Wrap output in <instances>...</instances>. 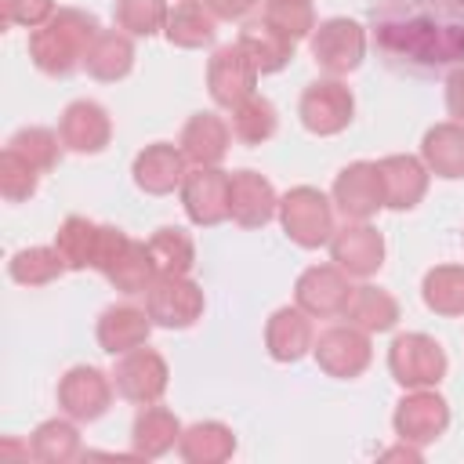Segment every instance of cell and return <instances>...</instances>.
<instances>
[{"label": "cell", "mask_w": 464, "mask_h": 464, "mask_svg": "<svg viewBox=\"0 0 464 464\" xmlns=\"http://www.w3.org/2000/svg\"><path fill=\"white\" fill-rule=\"evenodd\" d=\"M7 149H14V152H18V156H25L40 174H47V170H54V167H58L65 141H62V134H58V130H47V127H22V130H14V134H11Z\"/></svg>", "instance_id": "cell-38"}, {"label": "cell", "mask_w": 464, "mask_h": 464, "mask_svg": "<svg viewBox=\"0 0 464 464\" xmlns=\"http://www.w3.org/2000/svg\"><path fill=\"white\" fill-rule=\"evenodd\" d=\"M203 290L188 276H156L145 290V308L156 326L167 330H188L196 319H203Z\"/></svg>", "instance_id": "cell-6"}, {"label": "cell", "mask_w": 464, "mask_h": 464, "mask_svg": "<svg viewBox=\"0 0 464 464\" xmlns=\"http://www.w3.org/2000/svg\"><path fill=\"white\" fill-rule=\"evenodd\" d=\"M420 297L435 315H464V265H435L420 283Z\"/></svg>", "instance_id": "cell-35"}, {"label": "cell", "mask_w": 464, "mask_h": 464, "mask_svg": "<svg viewBox=\"0 0 464 464\" xmlns=\"http://www.w3.org/2000/svg\"><path fill=\"white\" fill-rule=\"evenodd\" d=\"M83 453V446H80V431H76V424H72V417L69 420H44L33 435H29V457L33 460H44V464H69V460H76Z\"/></svg>", "instance_id": "cell-33"}, {"label": "cell", "mask_w": 464, "mask_h": 464, "mask_svg": "<svg viewBox=\"0 0 464 464\" xmlns=\"http://www.w3.org/2000/svg\"><path fill=\"white\" fill-rule=\"evenodd\" d=\"M388 370L402 388H435L446 377V352L428 334H399L388 348Z\"/></svg>", "instance_id": "cell-4"}, {"label": "cell", "mask_w": 464, "mask_h": 464, "mask_svg": "<svg viewBox=\"0 0 464 464\" xmlns=\"http://www.w3.org/2000/svg\"><path fill=\"white\" fill-rule=\"evenodd\" d=\"M315 344V330H312V315L297 304L276 308L265 323V348L276 362H297L312 352Z\"/></svg>", "instance_id": "cell-20"}, {"label": "cell", "mask_w": 464, "mask_h": 464, "mask_svg": "<svg viewBox=\"0 0 464 464\" xmlns=\"http://www.w3.org/2000/svg\"><path fill=\"white\" fill-rule=\"evenodd\" d=\"M352 112H355V98L337 76L308 83L301 91V102H297V116H301L304 130H312L319 138L341 134L352 123Z\"/></svg>", "instance_id": "cell-7"}, {"label": "cell", "mask_w": 464, "mask_h": 464, "mask_svg": "<svg viewBox=\"0 0 464 464\" xmlns=\"http://www.w3.org/2000/svg\"><path fill=\"white\" fill-rule=\"evenodd\" d=\"M334 207L344 214V221H370L384 207L381 167L370 160L348 163L334 181Z\"/></svg>", "instance_id": "cell-13"}, {"label": "cell", "mask_w": 464, "mask_h": 464, "mask_svg": "<svg viewBox=\"0 0 464 464\" xmlns=\"http://www.w3.org/2000/svg\"><path fill=\"white\" fill-rule=\"evenodd\" d=\"M167 4L163 0H116L112 18L127 36H156L167 29Z\"/></svg>", "instance_id": "cell-39"}, {"label": "cell", "mask_w": 464, "mask_h": 464, "mask_svg": "<svg viewBox=\"0 0 464 464\" xmlns=\"http://www.w3.org/2000/svg\"><path fill=\"white\" fill-rule=\"evenodd\" d=\"M181 207L192 225L214 228L228 218V170L192 167L181 181Z\"/></svg>", "instance_id": "cell-16"}, {"label": "cell", "mask_w": 464, "mask_h": 464, "mask_svg": "<svg viewBox=\"0 0 464 464\" xmlns=\"http://www.w3.org/2000/svg\"><path fill=\"white\" fill-rule=\"evenodd\" d=\"M167 381H170V370H167V359L156 352V348H130L116 359V370H112V384H116V395L134 402V406H149L156 402L163 392H167Z\"/></svg>", "instance_id": "cell-8"}, {"label": "cell", "mask_w": 464, "mask_h": 464, "mask_svg": "<svg viewBox=\"0 0 464 464\" xmlns=\"http://www.w3.org/2000/svg\"><path fill=\"white\" fill-rule=\"evenodd\" d=\"M453 4H457V7H460V11H464V0H453Z\"/></svg>", "instance_id": "cell-45"}, {"label": "cell", "mask_w": 464, "mask_h": 464, "mask_svg": "<svg viewBox=\"0 0 464 464\" xmlns=\"http://www.w3.org/2000/svg\"><path fill=\"white\" fill-rule=\"evenodd\" d=\"M163 33H167V40L174 47L196 51V47L214 44V36H218V14L203 0H181L167 14V29Z\"/></svg>", "instance_id": "cell-29"}, {"label": "cell", "mask_w": 464, "mask_h": 464, "mask_svg": "<svg viewBox=\"0 0 464 464\" xmlns=\"http://www.w3.org/2000/svg\"><path fill=\"white\" fill-rule=\"evenodd\" d=\"M62 272H69V268H65L58 246H25L7 261V276L22 286H47Z\"/></svg>", "instance_id": "cell-37"}, {"label": "cell", "mask_w": 464, "mask_h": 464, "mask_svg": "<svg viewBox=\"0 0 464 464\" xmlns=\"http://www.w3.org/2000/svg\"><path fill=\"white\" fill-rule=\"evenodd\" d=\"M152 315L149 308H138V304H109L102 315H98V344L102 352L109 355H123L130 348H141L152 334Z\"/></svg>", "instance_id": "cell-21"}, {"label": "cell", "mask_w": 464, "mask_h": 464, "mask_svg": "<svg viewBox=\"0 0 464 464\" xmlns=\"http://www.w3.org/2000/svg\"><path fill=\"white\" fill-rule=\"evenodd\" d=\"M265 22L276 25L283 36H290L297 44V40L312 36L315 11H312V0H268L265 4Z\"/></svg>", "instance_id": "cell-40"}, {"label": "cell", "mask_w": 464, "mask_h": 464, "mask_svg": "<svg viewBox=\"0 0 464 464\" xmlns=\"http://www.w3.org/2000/svg\"><path fill=\"white\" fill-rule=\"evenodd\" d=\"M312 58L330 76H348L366 58V29L352 18H326L312 29Z\"/></svg>", "instance_id": "cell-5"}, {"label": "cell", "mask_w": 464, "mask_h": 464, "mask_svg": "<svg viewBox=\"0 0 464 464\" xmlns=\"http://www.w3.org/2000/svg\"><path fill=\"white\" fill-rule=\"evenodd\" d=\"M102 276H105L120 294H145L160 272H156V261H152V254H149V243L127 239V246L105 265Z\"/></svg>", "instance_id": "cell-32"}, {"label": "cell", "mask_w": 464, "mask_h": 464, "mask_svg": "<svg viewBox=\"0 0 464 464\" xmlns=\"http://www.w3.org/2000/svg\"><path fill=\"white\" fill-rule=\"evenodd\" d=\"M265 4H268V0H265Z\"/></svg>", "instance_id": "cell-46"}, {"label": "cell", "mask_w": 464, "mask_h": 464, "mask_svg": "<svg viewBox=\"0 0 464 464\" xmlns=\"http://www.w3.org/2000/svg\"><path fill=\"white\" fill-rule=\"evenodd\" d=\"M112 373H102L98 366H72L62 381H58V406L65 417L91 424L98 417L109 413L112 406Z\"/></svg>", "instance_id": "cell-11"}, {"label": "cell", "mask_w": 464, "mask_h": 464, "mask_svg": "<svg viewBox=\"0 0 464 464\" xmlns=\"http://www.w3.org/2000/svg\"><path fill=\"white\" fill-rule=\"evenodd\" d=\"M344 319L366 334H388L399 323V301L384 286H352V297L344 304Z\"/></svg>", "instance_id": "cell-27"}, {"label": "cell", "mask_w": 464, "mask_h": 464, "mask_svg": "<svg viewBox=\"0 0 464 464\" xmlns=\"http://www.w3.org/2000/svg\"><path fill=\"white\" fill-rule=\"evenodd\" d=\"M239 47L250 54V62L257 65L261 76L279 72V69L294 58V40L283 36V33H279L276 25H268V22H250V25H243V29H239Z\"/></svg>", "instance_id": "cell-30"}, {"label": "cell", "mask_w": 464, "mask_h": 464, "mask_svg": "<svg viewBox=\"0 0 464 464\" xmlns=\"http://www.w3.org/2000/svg\"><path fill=\"white\" fill-rule=\"evenodd\" d=\"M330 257L341 272L370 279L384 265V236L370 221H344L330 236Z\"/></svg>", "instance_id": "cell-14"}, {"label": "cell", "mask_w": 464, "mask_h": 464, "mask_svg": "<svg viewBox=\"0 0 464 464\" xmlns=\"http://www.w3.org/2000/svg\"><path fill=\"white\" fill-rule=\"evenodd\" d=\"M178 145L192 167H218L232 145V127L218 112H196L181 127Z\"/></svg>", "instance_id": "cell-22"}, {"label": "cell", "mask_w": 464, "mask_h": 464, "mask_svg": "<svg viewBox=\"0 0 464 464\" xmlns=\"http://www.w3.org/2000/svg\"><path fill=\"white\" fill-rule=\"evenodd\" d=\"M312 355L319 362L323 373L330 377H341V381H352L359 377L370 359H373V344H370V334L359 330V326H326L315 344H312Z\"/></svg>", "instance_id": "cell-10"}, {"label": "cell", "mask_w": 464, "mask_h": 464, "mask_svg": "<svg viewBox=\"0 0 464 464\" xmlns=\"http://www.w3.org/2000/svg\"><path fill=\"white\" fill-rule=\"evenodd\" d=\"M279 221H283V232L290 236V243L315 250V246L330 243V236H334V203L319 188L297 185L279 199Z\"/></svg>", "instance_id": "cell-3"}, {"label": "cell", "mask_w": 464, "mask_h": 464, "mask_svg": "<svg viewBox=\"0 0 464 464\" xmlns=\"http://www.w3.org/2000/svg\"><path fill=\"white\" fill-rule=\"evenodd\" d=\"M370 33L395 72L428 76L464 62V11L453 0H373Z\"/></svg>", "instance_id": "cell-1"}, {"label": "cell", "mask_w": 464, "mask_h": 464, "mask_svg": "<svg viewBox=\"0 0 464 464\" xmlns=\"http://www.w3.org/2000/svg\"><path fill=\"white\" fill-rule=\"evenodd\" d=\"M228 127H232V138H236L239 145H261V141H268V138L276 134L279 116H276V105H272L268 98L250 94V98H243V102L232 109Z\"/></svg>", "instance_id": "cell-36"}, {"label": "cell", "mask_w": 464, "mask_h": 464, "mask_svg": "<svg viewBox=\"0 0 464 464\" xmlns=\"http://www.w3.org/2000/svg\"><path fill=\"white\" fill-rule=\"evenodd\" d=\"M203 4L218 14V22H239L257 7V0H203Z\"/></svg>", "instance_id": "cell-44"}, {"label": "cell", "mask_w": 464, "mask_h": 464, "mask_svg": "<svg viewBox=\"0 0 464 464\" xmlns=\"http://www.w3.org/2000/svg\"><path fill=\"white\" fill-rule=\"evenodd\" d=\"M149 254H152L160 276H188L192 265H196V243L178 225L156 228L152 239H149Z\"/></svg>", "instance_id": "cell-34"}, {"label": "cell", "mask_w": 464, "mask_h": 464, "mask_svg": "<svg viewBox=\"0 0 464 464\" xmlns=\"http://www.w3.org/2000/svg\"><path fill=\"white\" fill-rule=\"evenodd\" d=\"M392 424L402 442L428 446L450 428V402L431 388H406V395L395 402Z\"/></svg>", "instance_id": "cell-9"}, {"label": "cell", "mask_w": 464, "mask_h": 464, "mask_svg": "<svg viewBox=\"0 0 464 464\" xmlns=\"http://www.w3.org/2000/svg\"><path fill=\"white\" fill-rule=\"evenodd\" d=\"M36 185H40V170L14 149H4L0 152V196L7 203H22L36 192Z\"/></svg>", "instance_id": "cell-41"}, {"label": "cell", "mask_w": 464, "mask_h": 464, "mask_svg": "<svg viewBox=\"0 0 464 464\" xmlns=\"http://www.w3.org/2000/svg\"><path fill=\"white\" fill-rule=\"evenodd\" d=\"M54 0H4V25H25V29H40L44 22H51L54 14Z\"/></svg>", "instance_id": "cell-42"}, {"label": "cell", "mask_w": 464, "mask_h": 464, "mask_svg": "<svg viewBox=\"0 0 464 464\" xmlns=\"http://www.w3.org/2000/svg\"><path fill=\"white\" fill-rule=\"evenodd\" d=\"M257 65L250 62V54L236 44H225L210 54L207 62V91L210 98L221 105V109H236L243 98L254 94V83H257Z\"/></svg>", "instance_id": "cell-12"}, {"label": "cell", "mask_w": 464, "mask_h": 464, "mask_svg": "<svg viewBox=\"0 0 464 464\" xmlns=\"http://www.w3.org/2000/svg\"><path fill=\"white\" fill-rule=\"evenodd\" d=\"M446 109L453 123H464V65H453V72L446 76Z\"/></svg>", "instance_id": "cell-43"}, {"label": "cell", "mask_w": 464, "mask_h": 464, "mask_svg": "<svg viewBox=\"0 0 464 464\" xmlns=\"http://www.w3.org/2000/svg\"><path fill=\"white\" fill-rule=\"evenodd\" d=\"M185 152L181 145H170V141H152L145 145L138 156H134V185L149 196H167L174 188H181L188 167H185Z\"/></svg>", "instance_id": "cell-19"}, {"label": "cell", "mask_w": 464, "mask_h": 464, "mask_svg": "<svg viewBox=\"0 0 464 464\" xmlns=\"http://www.w3.org/2000/svg\"><path fill=\"white\" fill-rule=\"evenodd\" d=\"M102 33L98 18L80 7H58L51 22L29 33V58L47 76H69L83 65L94 36Z\"/></svg>", "instance_id": "cell-2"}, {"label": "cell", "mask_w": 464, "mask_h": 464, "mask_svg": "<svg viewBox=\"0 0 464 464\" xmlns=\"http://www.w3.org/2000/svg\"><path fill=\"white\" fill-rule=\"evenodd\" d=\"M178 453L188 464H221V460H228L236 453V435L221 420H196V424H188L181 431Z\"/></svg>", "instance_id": "cell-28"}, {"label": "cell", "mask_w": 464, "mask_h": 464, "mask_svg": "<svg viewBox=\"0 0 464 464\" xmlns=\"http://www.w3.org/2000/svg\"><path fill=\"white\" fill-rule=\"evenodd\" d=\"M58 134L65 141L69 152H83V156H94L109 145L112 138V120L109 112L91 102V98H80V102H69L62 120H58Z\"/></svg>", "instance_id": "cell-18"}, {"label": "cell", "mask_w": 464, "mask_h": 464, "mask_svg": "<svg viewBox=\"0 0 464 464\" xmlns=\"http://www.w3.org/2000/svg\"><path fill=\"white\" fill-rule=\"evenodd\" d=\"M352 276L341 272L337 265H312L297 276L294 286V301L297 308H304L312 319H334L344 315V304L352 297Z\"/></svg>", "instance_id": "cell-15"}, {"label": "cell", "mask_w": 464, "mask_h": 464, "mask_svg": "<svg viewBox=\"0 0 464 464\" xmlns=\"http://www.w3.org/2000/svg\"><path fill=\"white\" fill-rule=\"evenodd\" d=\"M181 431H185V428H181V420L174 417V410L156 406V402L141 406L138 417H134V424H130L134 457H163V453H170V450L178 446Z\"/></svg>", "instance_id": "cell-24"}, {"label": "cell", "mask_w": 464, "mask_h": 464, "mask_svg": "<svg viewBox=\"0 0 464 464\" xmlns=\"http://www.w3.org/2000/svg\"><path fill=\"white\" fill-rule=\"evenodd\" d=\"M420 160L435 178H464V123H435L420 141Z\"/></svg>", "instance_id": "cell-25"}, {"label": "cell", "mask_w": 464, "mask_h": 464, "mask_svg": "<svg viewBox=\"0 0 464 464\" xmlns=\"http://www.w3.org/2000/svg\"><path fill=\"white\" fill-rule=\"evenodd\" d=\"M87 76L102 80V83H116L134 69V44L123 29H102L83 58Z\"/></svg>", "instance_id": "cell-26"}, {"label": "cell", "mask_w": 464, "mask_h": 464, "mask_svg": "<svg viewBox=\"0 0 464 464\" xmlns=\"http://www.w3.org/2000/svg\"><path fill=\"white\" fill-rule=\"evenodd\" d=\"M98 243H102V225L80 218V214H69L58 232H54V246L65 261L69 272H83V268H94L98 261Z\"/></svg>", "instance_id": "cell-31"}, {"label": "cell", "mask_w": 464, "mask_h": 464, "mask_svg": "<svg viewBox=\"0 0 464 464\" xmlns=\"http://www.w3.org/2000/svg\"><path fill=\"white\" fill-rule=\"evenodd\" d=\"M381 181H384V207L392 210H413L428 192V167L417 156H384L377 160Z\"/></svg>", "instance_id": "cell-23"}, {"label": "cell", "mask_w": 464, "mask_h": 464, "mask_svg": "<svg viewBox=\"0 0 464 464\" xmlns=\"http://www.w3.org/2000/svg\"><path fill=\"white\" fill-rule=\"evenodd\" d=\"M279 214V199L268 178L257 170H232L228 174V218L239 228H261Z\"/></svg>", "instance_id": "cell-17"}]
</instances>
